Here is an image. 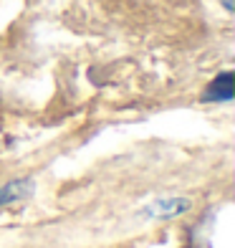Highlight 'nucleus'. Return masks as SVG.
<instances>
[{"label":"nucleus","mask_w":235,"mask_h":248,"mask_svg":"<svg viewBox=\"0 0 235 248\" xmlns=\"http://www.w3.org/2000/svg\"><path fill=\"white\" fill-rule=\"evenodd\" d=\"M233 96H235V76H233V71H222L205 89L203 101H207V104L210 101H233Z\"/></svg>","instance_id":"f03ea898"},{"label":"nucleus","mask_w":235,"mask_h":248,"mask_svg":"<svg viewBox=\"0 0 235 248\" xmlns=\"http://www.w3.org/2000/svg\"><path fill=\"white\" fill-rule=\"evenodd\" d=\"M222 5H225L228 13H233V0H222Z\"/></svg>","instance_id":"20e7f679"},{"label":"nucleus","mask_w":235,"mask_h":248,"mask_svg":"<svg viewBox=\"0 0 235 248\" xmlns=\"http://www.w3.org/2000/svg\"><path fill=\"white\" fill-rule=\"evenodd\" d=\"M33 190H36V185H33L30 177H18V180H10V183L0 185V208L26 200L28 195H33Z\"/></svg>","instance_id":"7ed1b4c3"},{"label":"nucleus","mask_w":235,"mask_h":248,"mask_svg":"<svg viewBox=\"0 0 235 248\" xmlns=\"http://www.w3.org/2000/svg\"><path fill=\"white\" fill-rule=\"evenodd\" d=\"M190 210V200L187 198H160L149 202V205L142 208V216L144 218H152V220H170L177 216H185Z\"/></svg>","instance_id":"f257e3e1"}]
</instances>
